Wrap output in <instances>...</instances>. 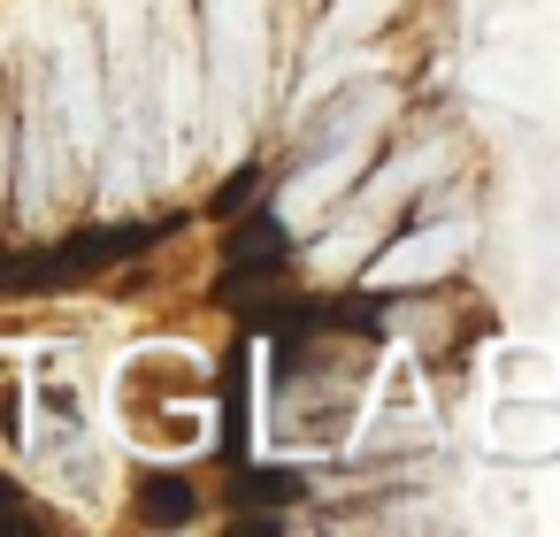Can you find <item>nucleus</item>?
<instances>
[{
    "label": "nucleus",
    "instance_id": "1",
    "mask_svg": "<svg viewBox=\"0 0 560 537\" xmlns=\"http://www.w3.org/2000/svg\"><path fill=\"white\" fill-rule=\"evenodd\" d=\"M261 0H208V55H215V101L223 116H238L261 93Z\"/></svg>",
    "mask_w": 560,
    "mask_h": 537
},
{
    "label": "nucleus",
    "instance_id": "2",
    "mask_svg": "<svg viewBox=\"0 0 560 537\" xmlns=\"http://www.w3.org/2000/svg\"><path fill=\"white\" fill-rule=\"evenodd\" d=\"M55 124L70 139V154H101V139H108V93H101V62H93L85 32L55 39Z\"/></svg>",
    "mask_w": 560,
    "mask_h": 537
},
{
    "label": "nucleus",
    "instance_id": "3",
    "mask_svg": "<svg viewBox=\"0 0 560 537\" xmlns=\"http://www.w3.org/2000/svg\"><path fill=\"white\" fill-rule=\"evenodd\" d=\"M361 154H369V131H338V139H330V147H323V154H315V162L284 185L277 215H284V223H315V208L346 192V177L361 170Z\"/></svg>",
    "mask_w": 560,
    "mask_h": 537
},
{
    "label": "nucleus",
    "instance_id": "4",
    "mask_svg": "<svg viewBox=\"0 0 560 537\" xmlns=\"http://www.w3.org/2000/svg\"><path fill=\"white\" fill-rule=\"evenodd\" d=\"M460 246H468V223H430V231H415V238L384 246V254L369 261V277H376V284H422V277L453 269V261H460Z\"/></svg>",
    "mask_w": 560,
    "mask_h": 537
},
{
    "label": "nucleus",
    "instance_id": "5",
    "mask_svg": "<svg viewBox=\"0 0 560 537\" xmlns=\"http://www.w3.org/2000/svg\"><path fill=\"white\" fill-rule=\"evenodd\" d=\"M430 170H445V139H422L415 154H399V162H392V170H384V177H376V185L361 192V208H369V215L399 208V200H407L415 185H430Z\"/></svg>",
    "mask_w": 560,
    "mask_h": 537
},
{
    "label": "nucleus",
    "instance_id": "6",
    "mask_svg": "<svg viewBox=\"0 0 560 537\" xmlns=\"http://www.w3.org/2000/svg\"><path fill=\"white\" fill-rule=\"evenodd\" d=\"M392 9V0H338V9H330V24H323V39L315 47H346V39H361L376 16Z\"/></svg>",
    "mask_w": 560,
    "mask_h": 537
}]
</instances>
